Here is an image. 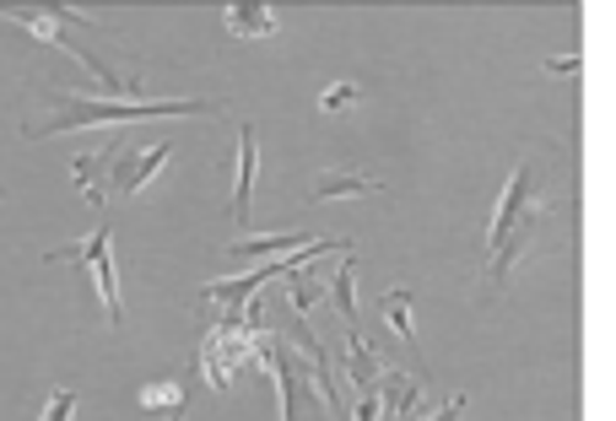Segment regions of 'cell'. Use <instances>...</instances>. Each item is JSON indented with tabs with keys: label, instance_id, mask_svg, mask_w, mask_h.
<instances>
[{
	"label": "cell",
	"instance_id": "obj_7",
	"mask_svg": "<svg viewBox=\"0 0 616 421\" xmlns=\"http://www.w3.org/2000/svg\"><path fill=\"white\" fill-rule=\"evenodd\" d=\"M389 184L384 179H369V174H346V168H336V174H319L314 189H308V200H341V195H384Z\"/></svg>",
	"mask_w": 616,
	"mask_h": 421
},
{
	"label": "cell",
	"instance_id": "obj_8",
	"mask_svg": "<svg viewBox=\"0 0 616 421\" xmlns=\"http://www.w3.org/2000/svg\"><path fill=\"white\" fill-rule=\"evenodd\" d=\"M314 243V233H271V239H239L228 243V254H239V259H287V254H298V248H308Z\"/></svg>",
	"mask_w": 616,
	"mask_h": 421
},
{
	"label": "cell",
	"instance_id": "obj_4",
	"mask_svg": "<svg viewBox=\"0 0 616 421\" xmlns=\"http://www.w3.org/2000/svg\"><path fill=\"white\" fill-rule=\"evenodd\" d=\"M168 157H174L168 141H157V146H146V152H130V157H114V163H109V184H103V200H109V195H141L146 184L168 168Z\"/></svg>",
	"mask_w": 616,
	"mask_h": 421
},
{
	"label": "cell",
	"instance_id": "obj_11",
	"mask_svg": "<svg viewBox=\"0 0 616 421\" xmlns=\"http://www.w3.org/2000/svg\"><path fill=\"white\" fill-rule=\"evenodd\" d=\"M346 378L358 384V395L363 389H378V378H384V362L373 357V346L363 335H346Z\"/></svg>",
	"mask_w": 616,
	"mask_h": 421
},
{
	"label": "cell",
	"instance_id": "obj_6",
	"mask_svg": "<svg viewBox=\"0 0 616 421\" xmlns=\"http://www.w3.org/2000/svg\"><path fill=\"white\" fill-rule=\"evenodd\" d=\"M254 174H260V141H254V124H239V189H233V228H249V195H254Z\"/></svg>",
	"mask_w": 616,
	"mask_h": 421
},
{
	"label": "cell",
	"instance_id": "obj_15",
	"mask_svg": "<svg viewBox=\"0 0 616 421\" xmlns=\"http://www.w3.org/2000/svg\"><path fill=\"white\" fill-rule=\"evenodd\" d=\"M76 406H81V400H76V389H55L38 421H70V417H76Z\"/></svg>",
	"mask_w": 616,
	"mask_h": 421
},
{
	"label": "cell",
	"instance_id": "obj_1",
	"mask_svg": "<svg viewBox=\"0 0 616 421\" xmlns=\"http://www.w3.org/2000/svg\"><path fill=\"white\" fill-rule=\"evenodd\" d=\"M163 114H217V103H200V98H185V103H92V98H65L61 114L44 124H28V135H61V130H76V124L163 120Z\"/></svg>",
	"mask_w": 616,
	"mask_h": 421
},
{
	"label": "cell",
	"instance_id": "obj_17",
	"mask_svg": "<svg viewBox=\"0 0 616 421\" xmlns=\"http://www.w3.org/2000/svg\"><path fill=\"white\" fill-rule=\"evenodd\" d=\"M547 70H552V76H573V70H579V55H557V60H547Z\"/></svg>",
	"mask_w": 616,
	"mask_h": 421
},
{
	"label": "cell",
	"instance_id": "obj_9",
	"mask_svg": "<svg viewBox=\"0 0 616 421\" xmlns=\"http://www.w3.org/2000/svg\"><path fill=\"white\" fill-rule=\"evenodd\" d=\"M411 308H417V287H395V292H384L378 298V313L389 319V330L406 341V352L417 346V324H411Z\"/></svg>",
	"mask_w": 616,
	"mask_h": 421
},
{
	"label": "cell",
	"instance_id": "obj_3",
	"mask_svg": "<svg viewBox=\"0 0 616 421\" xmlns=\"http://www.w3.org/2000/svg\"><path fill=\"white\" fill-rule=\"evenodd\" d=\"M530 206H536V168L519 163V168L508 174V184H503V195H497L493 222H487V254H497L503 243L519 233V222L530 217Z\"/></svg>",
	"mask_w": 616,
	"mask_h": 421
},
{
	"label": "cell",
	"instance_id": "obj_2",
	"mask_svg": "<svg viewBox=\"0 0 616 421\" xmlns=\"http://www.w3.org/2000/svg\"><path fill=\"white\" fill-rule=\"evenodd\" d=\"M109 243H114V233H109V228H98L81 248H55L50 259H81V265L92 270V281H98V298H103L109 324L120 330L124 324V302H120V270H114V248H109Z\"/></svg>",
	"mask_w": 616,
	"mask_h": 421
},
{
	"label": "cell",
	"instance_id": "obj_10",
	"mask_svg": "<svg viewBox=\"0 0 616 421\" xmlns=\"http://www.w3.org/2000/svg\"><path fill=\"white\" fill-rule=\"evenodd\" d=\"M352 276H358V254L346 248V254H341V270L330 276V298H336V308H341V319L352 324L346 335H363V319H358V292H352Z\"/></svg>",
	"mask_w": 616,
	"mask_h": 421
},
{
	"label": "cell",
	"instance_id": "obj_16",
	"mask_svg": "<svg viewBox=\"0 0 616 421\" xmlns=\"http://www.w3.org/2000/svg\"><path fill=\"white\" fill-rule=\"evenodd\" d=\"M465 417V395H454L449 406H438V411H428V417H417V421H460Z\"/></svg>",
	"mask_w": 616,
	"mask_h": 421
},
{
	"label": "cell",
	"instance_id": "obj_14",
	"mask_svg": "<svg viewBox=\"0 0 616 421\" xmlns=\"http://www.w3.org/2000/svg\"><path fill=\"white\" fill-rule=\"evenodd\" d=\"M363 103V87L358 81H330L324 92H319V114H346V109H358Z\"/></svg>",
	"mask_w": 616,
	"mask_h": 421
},
{
	"label": "cell",
	"instance_id": "obj_13",
	"mask_svg": "<svg viewBox=\"0 0 616 421\" xmlns=\"http://www.w3.org/2000/svg\"><path fill=\"white\" fill-rule=\"evenodd\" d=\"M314 281H319V259H308L304 270H293V276H287V302H293V313H298V319H308L314 298H324V287H314Z\"/></svg>",
	"mask_w": 616,
	"mask_h": 421
},
{
	"label": "cell",
	"instance_id": "obj_5",
	"mask_svg": "<svg viewBox=\"0 0 616 421\" xmlns=\"http://www.w3.org/2000/svg\"><path fill=\"white\" fill-rule=\"evenodd\" d=\"M378 406H384V417L389 421L428 417V411H422V378H400V373L384 367V378H378Z\"/></svg>",
	"mask_w": 616,
	"mask_h": 421
},
{
	"label": "cell",
	"instance_id": "obj_12",
	"mask_svg": "<svg viewBox=\"0 0 616 421\" xmlns=\"http://www.w3.org/2000/svg\"><path fill=\"white\" fill-rule=\"evenodd\" d=\"M222 22H228V33H239V38H271V33H276V11H271V5H228Z\"/></svg>",
	"mask_w": 616,
	"mask_h": 421
}]
</instances>
